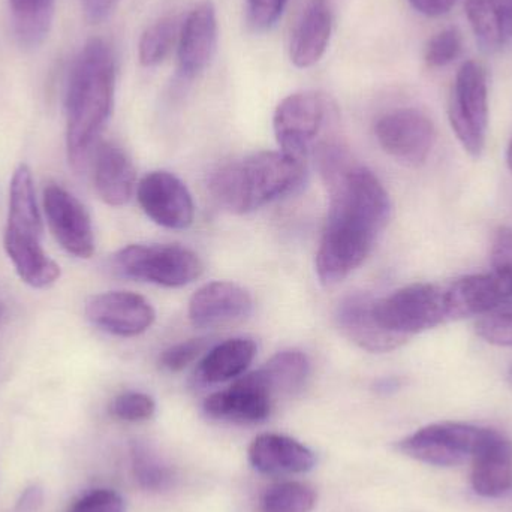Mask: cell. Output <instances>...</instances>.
I'll use <instances>...</instances> for the list:
<instances>
[{
  "label": "cell",
  "instance_id": "1",
  "mask_svg": "<svg viewBox=\"0 0 512 512\" xmlns=\"http://www.w3.org/2000/svg\"><path fill=\"white\" fill-rule=\"evenodd\" d=\"M319 165L330 207L315 268L319 282L333 286L366 261L390 221L391 201L378 177L336 144L319 147Z\"/></svg>",
  "mask_w": 512,
  "mask_h": 512
},
{
  "label": "cell",
  "instance_id": "2",
  "mask_svg": "<svg viewBox=\"0 0 512 512\" xmlns=\"http://www.w3.org/2000/svg\"><path fill=\"white\" fill-rule=\"evenodd\" d=\"M116 59L108 42H86L69 72L66 86V149L72 167L84 171L113 113Z\"/></svg>",
  "mask_w": 512,
  "mask_h": 512
},
{
  "label": "cell",
  "instance_id": "3",
  "mask_svg": "<svg viewBox=\"0 0 512 512\" xmlns=\"http://www.w3.org/2000/svg\"><path fill=\"white\" fill-rule=\"evenodd\" d=\"M304 177L306 162L282 152H259L218 168L209 189L222 209L245 215L297 191Z\"/></svg>",
  "mask_w": 512,
  "mask_h": 512
},
{
  "label": "cell",
  "instance_id": "4",
  "mask_svg": "<svg viewBox=\"0 0 512 512\" xmlns=\"http://www.w3.org/2000/svg\"><path fill=\"white\" fill-rule=\"evenodd\" d=\"M41 239L42 219L32 173L27 165H20L9 189V216L3 245L20 279L38 289L48 288L60 277V267L45 254Z\"/></svg>",
  "mask_w": 512,
  "mask_h": 512
},
{
  "label": "cell",
  "instance_id": "5",
  "mask_svg": "<svg viewBox=\"0 0 512 512\" xmlns=\"http://www.w3.org/2000/svg\"><path fill=\"white\" fill-rule=\"evenodd\" d=\"M114 268L122 276L167 288H180L203 274L200 256L179 245H131L117 252Z\"/></svg>",
  "mask_w": 512,
  "mask_h": 512
},
{
  "label": "cell",
  "instance_id": "6",
  "mask_svg": "<svg viewBox=\"0 0 512 512\" xmlns=\"http://www.w3.org/2000/svg\"><path fill=\"white\" fill-rule=\"evenodd\" d=\"M373 312L384 330L409 339L447 321L445 288L433 283H414L375 300Z\"/></svg>",
  "mask_w": 512,
  "mask_h": 512
},
{
  "label": "cell",
  "instance_id": "7",
  "mask_svg": "<svg viewBox=\"0 0 512 512\" xmlns=\"http://www.w3.org/2000/svg\"><path fill=\"white\" fill-rule=\"evenodd\" d=\"M448 114L463 149L475 158L480 156L489 125V87L486 69L480 63L469 60L457 72Z\"/></svg>",
  "mask_w": 512,
  "mask_h": 512
},
{
  "label": "cell",
  "instance_id": "8",
  "mask_svg": "<svg viewBox=\"0 0 512 512\" xmlns=\"http://www.w3.org/2000/svg\"><path fill=\"white\" fill-rule=\"evenodd\" d=\"M484 427L463 423H439L423 427L397 445L400 453L433 466H457L474 456Z\"/></svg>",
  "mask_w": 512,
  "mask_h": 512
},
{
  "label": "cell",
  "instance_id": "9",
  "mask_svg": "<svg viewBox=\"0 0 512 512\" xmlns=\"http://www.w3.org/2000/svg\"><path fill=\"white\" fill-rule=\"evenodd\" d=\"M327 110V99L319 93L298 92L286 96L273 116L280 152L306 162L327 119Z\"/></svg>",
  "mask_w": 512,
  "mask_h": 512
},
{
  "label": "cell",
  "instance_id": "10",
  "mask_svg": "<svg viewBox=\"0 0 512 512\" xmlns=\"http://www.w3.org/2000/svg\"><path fill=\"white\" fill-rule=\"evenodd\" d=\"M376 140L385 153L406 165L424 164L436 141L432 120L415 108H399L376 122Z\"/></svg>",
  "mask_w": 512,
  "mask_h": 512
},
{
  "label": "cell",
  "instance_id": "11",
  "mask_svg": "<svg viewBox=\"0 0 512 512\" xmlns=\"http://www.w3.org/2000/svg\"><path fill=\"white\" fill-rule=\"evenodd\" d=\"M137 198L143 212L168 230H186L195 218V204L185 183L167 171H155L141 179Z\"/></svg>",
  "mask_w": 512,
  "mask_h": 512
},
{
  "label": "cell",
  "instance_id": "12",
  "mask_svg": "<svg viewBox=\"0 0 512 512\" xmlns=\"http://www.w3.org/2000/svg\"><path fill=\"white\" fill-rule=\"evenodd\" d=\"M44 210L54 239L69 255L90 258L95 252L92 221L86 207L62 186L44 189Z\"/></svg>",
  "mask_w": 512,
  "mask_h": 512
},
{
  "label": "cell",
  "instance_id": "13",
  "mask_svg": "<svg viewBox=\"0 0 512 512\" xmlns=\"http://www.w3.org/2000/svg\"><path fill=\"white\" fill-rule=\"evenodd\" d=\"M86 316L93 325L107 333L134 337L152 327L156 312L152 304L140 294L110 291L89 298Z\"/></svg>",
  "mask_w": 512,
  "mask_h": 512
},
{
  "label": "cell",
  "instance_id": "14",
  "mask_svg": "<svg viewBox=\"0 0 512 512\" xmlns=\"http://www.w3.org/2000/svg\"><path fill=\"white\" fill-rule=\"evenodd\" d=\"M273 399L255 370L237 378L227 390L207 397L204 400V412L213 420L240 424L261 423L270 415Z\"/></svg>",
  "mask_w": 512,
  "mask_h": 512
},
{
  "label": "cell",
  "instance_id": "15",
  "mask_svg": "<svg viewBox=\"0 0 512 512\" xmlns=\"http://www.w3.org/2000/svg\"><path fill=\"white\" fill-rule=\"evenodd\" d=\"M218 47V15L212 0H201L180 27L177 42L179 72L186 80L198 77L212 63Z\"/></svg>",
  "mask_w": 512,
  "mask_h": 512
},
{
  "label": "cell",
  "instance_id": "16",
  "mask_svg": "<svg viewBox=\"0 0 512 512\" xmlns=\"http://www.w3.org/2000/svg\"><path fill=\"white\" fill-rule=\"evenodd\" d=\"M254 307L243 286L225 280L201 286L189 301V319L197 328H218L242 321Z\"/></svg>",
  "mask_w": 512,
  "mask_h": 512
},
{
  "label": "cell",
  "instance_id": "17",
  "mask_svg": "<svg viewBox=\"0 0 512 512\" xmlns=\"http://www.w3.org/2000/svg\"><path fill=\"white\" fill-rule=\"evenodd\" d=\"M448 319L484 316L512 304L508 286L495 273L462 277L445 288Z\"/></svg>",
  "mask_w": 512,
  "mask_h": 512
},
{
  "label": "cell",
  "instance_id": "18",
  "mask_svg": "<svg viewBox=\"0 0 512 512\" xmlns=\"http://www.w3.org/2000/svg\"><path fill=\"white\" fill-rule=\"evenodd\" d=\"M375 298L367 294H352L340 301L336 324L343 336L369 352H388L406 342L405 337L384 330L373 312Z\"/></svg>",
  "mask_w": 512,
  "mask_h": 512
},
{
  "label": "cell",
  "instance_id": "19",
  "mask_svg": "<svg viewBox=\"0 0 512 512\" xmlns=\"http://www.w3.org/2000/svg\"><path fill=\"white\" fill-rule=\"evenodd\" d=\"M472 487L484 498H499L512 489V442L487 429L472 456Z\"/></svg>",
  "mask_w": 512,
  "mask_h": 512
},
{
  "label": "cell",
  "instance_id": "20",
  "mask_svg": "<svg viewBox=\"0 0 512 512\" xmlns=\"http://www.w3.org/2000/svg\"><path fill=\"white\" fill-rule=\"evenodd\" d=\"M93 182L99 198L111 207L125 206L137 188V173L119 144L104 141L93 153Z\"/></svg>",
  "mask_w": 512,
  "mask_h": 512
},
{
  "label": "cell",
  "instance_id": "21",
  "mask_svg": "<svg viewBox=\"0 0 512 512\" xmlns=\"http://www.w3.org/2000/svg\"><path fill=\"white\" fill-rule=\"evenodd\" d=\"M249 462L265 475L306 474L315 468L316 457L310 448L277 433L256 436L249 447Z\"/></svg>",
  "mask_w": 512,
  "mask_h": 512
},
{
  "label": "cell",
  "instance_id": "22",
  "mask_svg": "<svg viewBox=\"0 0 512 512\" xmlns=\"http://www.w3.org/2000/svg\"><path fill=\"white\" fill-rule=\"evenodd\" d=\"M333 32V11L328 0H310L292 32V63L297 68L316 65L327 51Z\"/></svg>",
  "mask_w": 512,
  "mask_h": 512
},
{
  "label": "cell",
  "instance_id": "23",
  "mask_svg": "<svg viewBox=\"0 0 512 512\" xmlns=\"http://www.w3.org/2000/svg\"><path fill=\"white\" fill-rule=\"evenodd\" d=\"M256 355L254 340L246 337L225 340L204 354L197 370L198 381L215 385L240 378Z\"/></svg>",
  "mask_w": 512,
  "mask_h": 512
},
{
  "label": "cell",
  "instance_id": "24",
  "mask_svg": "<svg viewBox=\"0 0 512 512\" xmlns=\"http://www.w3.org/2000/svg\"><path fill=\"white\" fill-rule=\"evenodd\" d=\"M466 15L478 44L487 53L501 50L512 38V0H466Z\"/></svg>",
  "mask_w": 512,
  "mask_h": 512
},
{
  "label": "cell",
  "instance_id": "25",
  "mask_svg": "<svg viewBox=\"0 0 512 512\" xmlns=\"http://www.w3.org/2000/svg\"><path fill=\"white\" fill-rule=\"evenodd\" d=\"M256 372L271 396H289L300 391L306 384L310 375L309 358L295 349L277 352Z\"/></svg>",
  "mask_w": 512,
  "mask_h": 512
},
{
  "label": "cell",
  "instance_id": "26",
  "mask_svg": "<svg viewBox=\"0 0 512 512\" xmlns=\"http://www.w3.org/2000/svg\"><path fill=\"white\" fill-rule=\"evenodd\" d=\"M56 0H9L15 35L24 47H38L47 38Z\"/></svg>",
  "mask_w": 512,
  "mask_h": 512
},
{
  "label": "cell",
  "instance_id": "27",
  "mask_svg": "<svg viewBox=\"0 0 512 512\" xmlns=\"http://www.w3.org/2000/svg\"><path fill=\"white\" fill-rule=\"evenodd\" d=\"M318 495L298 481H283L267 487L259 501V512H312Z\"/></svg>",
  "mask_w": 512,
  "mask_h": 512
},
{
  "label": "cell",
  "instance_id": "28",
  "mask_svg": "<svg viewBox=\"0 0 512 512\" xmlns=\"http://www.w3.org/2000/svg\"><path fill=\"white\" fill-rule=\"evenodd\" d=\"M180 24L176 17H165L144 30L138 45L140 63L147 68L167 59L176 42H179Z\"/></svg>",
  "mask_w": 512,
  "mask_h": 512
},
{
  "label": "cell",
  "instance_id": "29",
  "mask_svg": "<svg viewBox=\"0 0 512 512\" xmlns=\"http://www.w3.org/2000/svg\"><path fill=\"white\" fill-rule=\"evenodd\" d=\"M132 469L138 484L152 492L167 489L174 480L173 471L141 444L132 447Z\"/></svg>",
  "mask_w": 512,
  "mask_h": 512
},
{
  "label": "cell",
  "instance_id": "30",
  "mask_svg": "<svg viewBox=\"0 0 512 512\" xmlns=\"http://www.w3.org/2000/svg\"><path fill=\"white\" fill-rule=\"evenodd\" d=\"M462 47V35H460L459 30L450 27V29H444L436 33L427 42L424 59H426L427 65L432 66V68H444L460 56Z\"/></svg>",
  "mask_w": 512,
  "mask_h": 512
},
{
  "label": "cell",
  "instance_id": "31",
  "mask_svg": "<svg viewBox=\"0 0 512 512\" xmlns=\"http://www.w3.org/2000/svg\"><path fill=\"white\" fill-rule=\"evenodd\" d=\"M156 403L149 394L128 391L111 402L110 412L117 420L140 423L155 415Z\"/></svg>",
  "mask_w": 512,
  "mask_h": 512
},
{
  "label": "cell",
  "instance_id": "32",
  "mask_svg": "<svg viewBox=\"0 0 512 512\" xmlns=\"http://www.w3.org/2000/svg\"><path fill=\"white\" fill-rule=\"evenodd\" d=\"M210 349V343L207 339H191L186 342L176 343L162 352L161 366L171 373L182 372L189 364L194 363L197 358L204 357Z\"/></svg>",
  "mask_w": 512,
  "mask_h": 512
},
{
  "label": "cell",
  "instance_id": "33",
  "mask_svg": "<svg viewBox=\"0 0 512 512\" xmlns=\"http://www.w3.org/2000/svg\"><path fill=\"white\" fill-rule=\"evenodd\" d=\"M477 333L492 345L512 346V310L487 313L477 322Z\"/></svg>",
  "mask_w": 512,
  "mask_h": 512
},
{
  "label": "cell",
  "instance_id": "34",
  "mask_svg": "<svg viewBox=\"0 0 512 512\" xmlns=\"http://www.w3.org/2000/svg\"><path fill=\"white\" fill-rule=\"evenodd\" d=\"M493 273L508 286L512 295V230L502 227L496 231L492 245Z\"/></svg>",
  "mask_w": 512,
  "mask_h": 512
},
{
  "label": "cell",
  "instance_id": "35",
  "mask_svg": "<svg viewBox=\"0 0 512 512\" xmlns=\"http://www.w3.org/2000/svg\"><path fill=\"white\" fill-rule=\"evenodd\" d=\"M288 0H248V23L255 32L270 30L282 17Z\"/></svg>",
  "mask_w": 512,
  "mask_h": 512
},
{
  "label": "cell",
  "instance_id": "36",
  "mask_svg": "<svg viewBox=\"0 0 512 512\" xmlns=\"http://www.w3.org/2000/svg\"><path fill=\"white\" fill-rule=\"evenodd\" d=\"M126 505L119 493L110 489H96L81 496L68 512H125Z\"/></svg>",
  "mask_w": 512,
  "mask_h": 512
},
{
  "label": "cell",
  "instance_id": "37",
  "mask_svg": "<svg viewBox=\"0 0 512 512\" xmlns=\"http://www.w3.org/2000/svg\"><path fill=\"white\" fill-rule=\"evenodd\" d=\"M120 0H81L84 14L92 23L105 20L116 9Z\"/></svg>",
  "mask_w": 512,
  "mask_h": 512
},
{
  "label": "cell",
  "instance_id": "38",
  "mask_svg": "<svg viewBox=\"0 0 512 512\" xmlns=\"http://www.w3.org/2000/svg\"><path fill=\"white\" fill-rule=\"evenodd\" d=\"M409 2L421 14L439 17V15L447 14L457 0H409Z\"/></svg>",
  "mask_w": 512,
  "mask_h": 512
},
{
  "label": "cell",
  "instance_id": "39",
  "mask_svg": "<svg viewBox=\"0 0 512 512\" xmlns=\"http://www.w3.org/2000/svg\"><path fill=\"white\" fill-rule=\"evenodd\" d=\"M42 505V492L38 487H32L24 492L23 498L17 505V512H38Z\"/></svg>",
  "mask_w": 512,
  "mask_h": 512
},
{
  "label": "cell",
  "instance_id": "40",
  "mask_svg": "<svg viewBox=\"0 0 512 512\" xmlns=\"http://www.w3.org/2000/svg\"><path fill=\"white\" fill-rule=\"evenodd\" d=\"M376 391L382 394H390L394 393V391L399 390L400 381L397 378H385L381 379V381L376 382Z\"/></svg>",
  "mask_w": 512,
  "mask_h": 512
},
{
  "label": "cell",
  "instance_id": "41",
  "mask_svg": "<svg viewBox=\"0 0 512 512\" xmlns=\"http://www.w3.org/2000/svg\"><path fill=\"white\" fill-rule=\"evenodd\" d=\"M507 162H508V167H510V170L512 171V140L510 143V147H508Z\"/></svg>",
  "mask_w": 512,
  "mask_h": 512
},
{
  "label": "cell",
  "instance_id": "42",
  "mask_svg": "<svg viewBox=\"0 0 512 512\" xmlns=\"http://www.w3.org/2000/svg\"><path fill=\"white\" fill-rule=\"evenodd\" d=\"M508 378H510V382H511V385H512V367H511V370H510V375H508Z\"/></svg>",
  "mask_w": 512,
  "mask_h": 512
}]
</instances>
